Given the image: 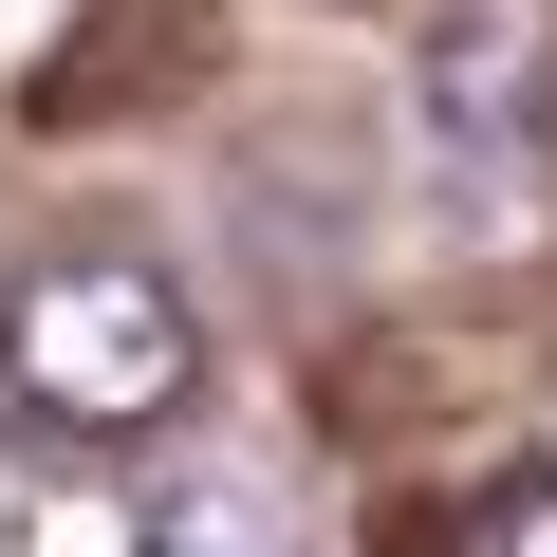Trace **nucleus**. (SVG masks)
<instances>
[{"mask_svg": "<svg viewBox=\"0 0 557 557\" xmlns=\"http://www.w3.org/2000/svg\"><path fill=\"white\" fill-rule=\"evenodd\" d=\"M186 372H205V335H186V298L149 260H38L0 298V391L38 428H168Z\"/></svg>", "mask_w": 557, "mask_h": 557, "instance_id": "nucleus-1", "label": "nucleus"}, {"mask_svg": "<svg viewBox=\"0 0 557 557\" xmlns=\"http://www.w3.org/2000/svg\"><path fill=\"white\" fill-rule=\"evenodd\" d=\"M409 112H428L446 149H520V131H557V20H539V0H446L428 57H409Z\"/></svg>", "mask_w": 557, "mask_h": 557, "instance_id": "nucleus-2", "label": "nucleus"}, {"mask_svg": "<svg viewBox=\"0 0 557 557\" xmlns=\"http://www.w3.org/2000/svg\"><path fill=\"white\" fill-rule=\"evenodd\" d=\"M20 557H149V502H112V483H38V502H20Z\"/></svg>", "mask_w": 557, "mask_h": 557, "instance_id": "nucleus-3", "label": "nucleus"}, {"mask_svg": "<svg viewBox=\"0 0 557 557\" xmlns=\"http://www.w3.org/2000/svg\"><path fill=\"white\" fill-rule=\"evenodd\" d=\"M149 557H260V502H223V483H205V502H168V520H149Z\"/></svg>", "mask_w": 557, "mask_h": 557, "instance_id": "nucleus-4", "label": "nucleus"}, {"mask_svg": "<svg viewBox=\"0 0 557 557\" xmlns=\"http://www.w3.org/2000/svg\"><path fill=\"white\" fill-rule=\"evenodd\" d=\"M465 557H557V483H502V502L465 520Z\"/></svg>", "mask_w": 557, "mask_h": 557, "instance_id": "nucleus-5", "label": "nucleus"}]
</instances>
